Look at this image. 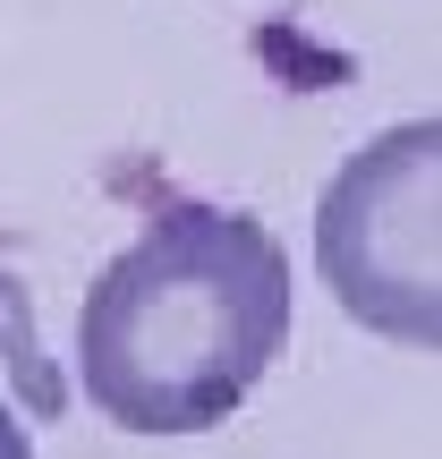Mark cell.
I'll list each match as a JSON object with an SVG mask.
<instances>
[{"label": "cell", "instance_id": "cell-1", "mask_svg": "<svg viewBox=\"0 0 442 459\" xmlns=\"http://www.w3.org/2000/svg\"><path fill=\"white\" fill-rule=\"evenodd\" d=\"M290 247L238 204L170 196L94 273L77 315L85 392L128 434H204L264 392L290 349Z\"/></svg>", "mask_w": 442, "mask_h": 459}, {"label": "cell", "instance_id": "cell-2", "mask_svg": "<svg viewBox=\"0 0 442 459\" xmlns=\"http://www.w3.org/2000/svg\"><path fill=\"white\" fill-rule=\"evenodd\" d=\"M315 264L358 332L442 358V111L375 128L324 179Z\"/></svg>", "mask_w": 442, "mask_h": 459}, {"label": "cell", "instance_id": "cell-3", "mask_svg": "<svg viewBox=\"0 0 442 459\" xmlns=\"http://www.w3.org/2000/svg\"><path fill=\"white\" fill-rule=\"evenodd\" d=\"M0 459H34V434L17 426V409L0 400Z\"/></svg>", "mask_w": 442, "mask_h": 459}]
</instances>
